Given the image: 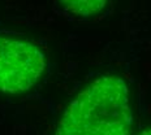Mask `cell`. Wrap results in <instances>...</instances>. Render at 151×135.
Returning a JSON list of instances; mask_svg holds the SVG:
<instances>
[{
    "mask_svg": "<svg viewBox=\"0 0 151 135\" xmlns=\"http://www.w3.org/2000/svg\"><path fill=\"white\" fill-rule=\"evenodd\" d=\"M132 121L127 83L102 77L70 103L55 135H129Z\"/></svg>",
    "mask_w": 151,
    "mask_h": 135,
    "instance_id": "cell-1",
    "label": "cell"
},
{
    "mask_svg": "<svg viewBox=\"0 0 151 135\" xmlns=\"http://www.w3.org/2000/svg\"><path fill=\"white\" fill-rule=\"evenodd\" d=\"M46 69L45 53L30 42L0 36V91L25 92Z\"/></svg>",
    "mask_w": 151,
    "mask_h": 135,
    "instance_id": "cell-2",
    "label": "cell"
},
{
    "mask_svg": "<svg viewBox=\"0 0 151 135\" xmlns=\"http://www.w3.org/2000/svg\"><path fill=\"white\" fill-rule=\"evenodd\" d=\"M77 16H93L106 7L107 0H61Z\"/></svg>",
    "mask_w": 151,
    "mask_h": 135,
    "instance_id": "cell-3",
    "label": "cell"
},
{
    "mask_svg": "<svg viewBox=\"0 0 151 135\" xmlns=\"http://www.w3.org/2000/svg\"><path fill=\"white\" fill-rule=\"evenodd\" d=\"M138 135H151V129H147V130H143L141 131Z\"/></svg>",
    "mask_w": 151,
    "mask_h": 135,
    "instance_id": "cell-4",
    "label": "cell"
}]
</instances>
